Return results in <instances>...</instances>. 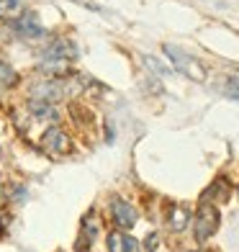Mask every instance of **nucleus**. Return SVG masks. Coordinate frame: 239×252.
I'll use <instances>...</instances> for the list:
<instances>
[{"label":"nucleus","mask_w":239,"mask_h":252,"mask_svg":"<svg viewBox=\"0 0 239 252\" xmlns=\"http://www.w3.org/2000/svg\"><path fill=\"white\" fill-rule=\"evenodd\" d=\"M221 224V214L216 209V203H209V201H201L198 211H196V219H193V229H196V239L198 242H206L216 234V229Z\"/></svg>","instance_id":"obj_1"},{"label":"nucleus","mask_w":239,"mask_h":252,"mask_svg":"<svg viewBox=\"0 0 239 252\" xmlns=\"http://www.w3.org/2000/svg\"><path fill=\"white\" fill-rule=\"evenodd\" d=\"M165 54L170 57V62L175 64L178 72H183L185 77L196 80V83H201L203 77H206V70H203V64L196 60V57H190L188 52H183L180 47H175V44H165Z\"/></svg>","instance_id":"obj_2"},{"label":"nucleus","mask_w":239,"mask_h":252,"mask_svg":"<svg viewBox=\"0 0 239 252\" xmlns=\"http://www.w3.org/2000/svg\"><path fill=\"white\" fill-rule=\"evenodd\" d=\"M41 150L47 152V155H52V157H60V155H67L72 150V139L67 136L60 126H49L47 131L41 134Z\"/></svg>","instance_id":"obj_3"},{"label":"nucleus","mask_w":239,"mask_h":252,"mask_svg":"<svg viewBox=\"0 0 239 252\" xmlns=\"http://www.w3.org/2000/svg\"><path fill=\"white\" fill-rule=\"evenodd\" d=\"M111 214H113V221H116L121 229H131L136 224V209L129 201H123L119 196L111 198Z\"/></svg>","instance_id":"obj_4"},{"label":"nucleus","mask_w":239,"mask_h":252,"mask_svg":"<svg viewBox=\"0 0 239 252\" xmlns=\"http://www.w3.org/2000/svg\"><path fill=\"white\" fill-rule=\"evenodd\" d=\"M80 54V49L75 47V44L70 39H60V41H52L47 49H44V57L47 60H64V62H70L75 60V57Z\"/></svg>","instance_id":"obj_5"},{"label":"nucleus","mask_w":239,"mask_h":252,"mask_svg":"<svg viewBox=\"0 0 239 252\" xmlns=\"http://www.w3.org/2000/svg\"><path fill=\"white\" fill-rule=\"evenodd\" d=\"M16 31L21 33V36H39L41 33V26H39V16L33 13V10H26L24 16H21L18 21H16Z\"/></svg>","instance_id":"obj_6"},{"label":"nucleus","mask_w":239,"mask_h":252,"mask_svg":"<svg viewBox=\"0 0 239 252\" xmlns=\"http://www.w3.org/2000/svg\"><path fill=\"white\" fill-rule=\"evenodd\" d=\"M188 224H190L188 206H173L170 216H167V226L173 229V232H183V229H188Z\"/></svg>","instance_id":"obj_7"},{"label":"nucleus","mask_w":239,"mask_h":252,"mask_svg":"<svg viewBox=\"0 0 239 252\" xmlns=\"http://www.w3.org/2000/svg\"><path fill=\"white\" fill-rule=\"evenodd\" d=\"M29 111L36 119H57V106L52 100H44V98H31L29 100Z\"/></svg>","instance_id":"obj_8"},{"label":"nucleus","mask_w":239,"mask_h":252,"mask_svg":"<svg viewBox=\"0 0 239 252\" xmlns=\"http://www.w3.org/2000/svg\"><path fill=\"white\" fill-rule=\"evenodd\" d=\"M24 16V0H0V21H18Z\"/></svg>","instance_id":"obj_9"},{"label":"nucleus","mask_w":239,"mask_h":252,"mask_svg":"<svg viewBox=\"0 0 239 252\" xmlns=\"http://www.w3.org/2000/svg\"><path fill=\"white\" fill-rule=\"evenodd\" d=\"M232 186H229V180H216V183H211V188L203 193V198L201 201H209V203H213V201H226L229 198V190Z\"/></svg>","instance_id":"obj_10"},{"label":"nucleus","mask_w":239,"mask_h":252,"mask_svg":"<svg viewBox=\"0 0 239 252\" xmlns=\"http://www.w3.org/2000/svg\"><path fill=\"white\" fill-rule=\"evenodd\" d=\"M41 72L64 77V75H70V62H64V60H44L41 62Z\"/></svg>","instance_id":"obj_11"},{"label":"nucleus","mask_w":239,"mask_h":252,"mask_svg":"<svg viewBox=\"0 0 239 252\" xmlns=\"http://www.w3.org/2000/svg\"><path fill=\"white\" fill-rule=\"evenodd\" d=\"M16 70H13V67H10L8 62H3V60H0V88H8V85H13L16 83Z\"/></svg>","instance_id":"obj_12"},{"label":"nucleus","mask_w":239,"mask_h":252,"mask_svg":"<svg viewBox=\"0 0 239 252\" xmlns=\"http://www.w3.org/2000/svg\"><path fill=\"white\" fill-rule=\"evenodd\" d=\"M98 229H100V221H98V216H95V214H88L85 219H83V234H85L88 239H93Z\"/></svg>","instance_id":"obj_13"},{"label":"nucleus","mask_w":239,"mask_h":252,"mask_svg":"<svg viewBox=\"0 0 239 252\" xmlns=\"http://www.w3.org/2000/svg\"><path fill=\"white\" fill-rule=\"evenodd\" d=\"M224 93L229 95V98H237V100H239V75L226 77V83H224Z\"/></svg>","instance_id":"obj_14"},{"label":"nucleus","mask_w":239,"mask_h":252,"mask_svg":"<svg viewBox=\"0 0 239 252\" xmlns=\"http://www.w3.org/2000/svg\"><path fill=\"white\" fill-rule=\"evenodd\" d=\"M121 252H142L139 242H136L134 237H129L126 232H121Z\"/></svg>","instance_id":"obj_15"},{"label":"nucleus","mask_w":239,"mask_h":252,"mask_svg":"<svg viewBox=\"0 0 239 252\" xmlns=\"http://www.w3.org/2000/svg\"><path fill=\"white\" fill-rule=\"evenodd\" d=\"M144 62H147V67H149V70H154L157 75H167V72H170L167 67H162V62L154 60V57H144Z\"/></svg>","instance_id":"obj_16"},{"label":"nucleus","mask_w":239,"mask_h":252,"mask_svg":"<svg viewBox=\"0 0 239 252\" xmlns=\"http://www.w3.org/2000/svg\"><path fill=\"white\" fill-rule=\"evenodd\" d=\"M106 242H108V250L111 252H121V232H111Z\"/></svg>","instance_id":"obj_17"}]
</instances>
